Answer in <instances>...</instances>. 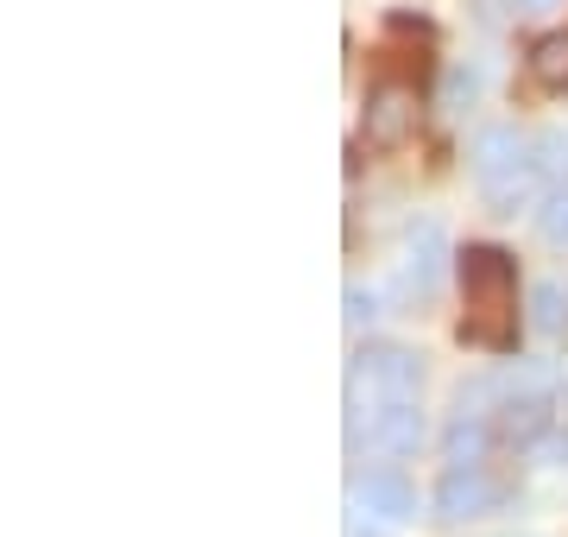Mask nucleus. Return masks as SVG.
<instances>
[{
    "mask_svg": "<svg viewBox=\"0 0 568 537\" xmlns=\"http://www.w3.org/2000/svg\"><path fill=\"white\" fill-rule=\"evenodd\" d=\"M493 436H499V424L487 412H455V424L443 430V462H487Z\"/></svg>",
    "mask_w": 568,
    "mask_h": 537,
    "instance_id": "obj_11",
    "label": "nucleus"
},
{
    "mask_svg": "<svg viewBox=\"0 0 568 537\" xmlns=\"http://www.w3.org/2000/svg\"><path fill=\"white\" fill-rule=\"evenodd\" d=\"M443 266H448L443 222H410V227H405V260H398V297H405V304H424V297H436V285H443Z\"/></svg>",
    "mask_w": 568,
    "mask_h": 537,
    "instance_id": "obj_4",
    "label": "nucleus"
},
{
    "mask_svg": "<svg viewBox=\"0 0 568 537\" xmlns=\"http://www.w3.org/2000/svg\"><path fill=\"white\" fill-rule=\"evenodd\" d=\"M518 13H544V7H556V0H511Z\"/></svg>",
    "mask_w": 568,
    "mask_h": 537,
    "instance_id": "obj_20",
    "label": "nucleus"
},
{
    "mask_svg": "<svg viewBox=\"0 0 568 537\" xmlns=\"http://www.w3.org/2000/svg\"><path fill=\"white\" fill-rule=\"evenodd\" d=\"M474 95H480V70H474V63H455V70L443 77V108H455V114H462Z\"/></svg>",
    "mask_w": 568,
    "mask_h": 537,
    "instance_id": "obj_16",
    "label": "nucleus"
},
{
    "mask_svg": "<svg viewBox=\"0 0 568 537\" xmlns=\"http://www.w3.org/2000/svg\"><path fill=\"white\" fill-rule=\"evenodd\" d=\"M518 159H530V133H518V126H487V133H474V145H467V165H474L480 184L506 178Z\"/></svg>",
    "mask_w": 568,
    "mask_h": 537,
    "instance_id": "obj_9",
    "label": "nucleus"
},
{
    "mask_svg": "<svg viewBox=\"0 0 568 537\" xmlns=\"http://www.w3.org/2000/svg\"><path fill=\"white\" fill-rule=\"evenodd\" d=\"M530 77L544 89H568V32H544L530 44Z\"/></svg>",
    "mask_w": 568,
    "mask_h": 537,
    "instance_id": "obj_12",
    "label": "nucleus"
},
{
    "mask_svg": "<svg viewBox=\"0 0 568 537\" xmlns=\"http://www.w3.org/2000/svg\"><path fill=\"white\" fill-rule=\"evenodd\" d=\"M530 323L544 335H568V285L562 278H544V285L530 291Z\"/></svg>",
    "mask_w": 568,
    "mask_h": 537,
    "instance_id": "obj_13",
    "label": "nucleus"
},
{
    "mask_svg": "<svg viewBox=\"0 0 568 537\" xmlns=\"http://www.w3.org/2000/svg\"><path fill=\"white\" fill-rule=\"evenodd\" d=\"M530 159L544 165L549 190L568 184V133H556V126H549V133H537V140H530Z\"/></svg>",
    "mask_w": 568,
    "mask_h": 537,
    "instance_id": "obj_14",
    "label": "nucleus"
},
{
    "mask_svg": "<svg viewBox=\"0 0 568 537\" xmlns=\"http://www.w3.org/2000/svg\"><path fill=\"white\" fill-rule=\"evenodd\" d=\"M354 506L405 525V518H417V487L405 480V468H366V475H354Z\"/></svg>",
    "mask_w": 568,
    "mask_h": 537,
    "instance_id": "obj_7",
    "label": "nucleus"
},
{
    "mask_svg": "<svg viewBox=\"0 0 568 537\" xmlns=\"http://www.w3.org/2000/svg\"><path fill=\"white\" fill-rule=\"evenodd\" d=\"M342 537H386L373 518H366V506H347V518H342Z\"/></svg>",
    "mask_w": 568,
    "mask_h": 537,
    "instance_id": "obj_18",
    "label": "nucleus"
},
{
    "mask_svg": "<svg viewBox=\"0 0 568 537\" xmlns=\"http://www.w3.org/2000/svg\"><path fill=\"white\" fill-rule=\"evenodd\" d=\"M480 190H487L493 215H518L530 196H549V178H544V165H537V159H518L506 178H493V184H480Z\"/></svg>",
    "mask_w": 568,
    "mask_h": 537,
    "instance_id": "obj_10",
    "label": "nucleus"
},
{
    "mask_svg": "<svg viewBox=\"0 0 568 537\" xmlns=\"http://www.w3.org/2000/svg\"><path fill=\"white\" fill-rule=\"evenodd\" d=\"M462 278V342L480 354H511L518 348V260L506 247L467 241L455 253Z\"/></svg>",
    "mask_w": 568,
    "mask_h": 537,
    "instance_id": "obj_1",
    "label": "nucleus"
},
{
    "mask_svg": "<svg viewBox=\"0 0 568 537\" xmlns=\"http://www.w3.org/2000/svg\"><path fill=\"white\" fill-rule=\"evenodd\" d=\"M511 499V480L493 475L487 462H448L443 480H436V518L443 525H462V518H480L493 506Z\"/></svg>",
    "mask_w": 568,
    "mask_h": 537,
    "instance_id": "obj_3",
    "label": "nucleus"
},
{
    "mask_svg": "<svg viewBox=\"0 0 568 537\" xmlns=\"http://www.w3.org/2000/svg\"><path fill=\"white\" fill-rule=\"evenodd\" d=\"M537 234H544L549 247H568V184H556L537 203Z\"/></svg>",
    "mask_w": 568,
    "mask_h": 537,
    "instance_id": "obj_15",
    "label": "nucleus"
},
{
    "mask_svg": "<svg viewBox=\"0 0 568 537\" xmlns=\"http://www.w3.org/2000/svg\"><path fill=\"white\" fill-rule=\"evenodd\" d=\"M424 393V354L398 348V342H366L347 361V417H366L373 405H398V398Z\"/></svg>",
    "mask_w": 568,
    "mask_h": 537,
    "instance_id": "obj_2",
    "label": "nucleus"
},
{
    "mask_svg": "<svg viewBox=\"0 0 568 537\" xmlns=\"http://www.w3.org/2000/svg\"><path fill=\"white\" fill-rule=\"evenodd\" d=\"M493 424H499V443H511V449H530V443H544L549 430H556V398L544 393H511L499 412H493Z\"/></svg>",
    "mask_w": 568,
    "mask_h": 537,
    "instance_id": "obj_8",
    "label": "nucleus"
},
{
    "mask_svg": "<svg viewBox=\"0 0 568 537\" xmlns=\"http://www.w3.org/2000/svg\"><path fill=\"white\" fill-rule=\"evenodd\" d=\"M366 424V443L386 455H417L424 443V412H417V398H398V405H373L366 417H347V436Z\"/></svg>",
    "mask_w": 568,
    "mask_h": 537,
    "instance_id": "obj_6",
    "label": "nucleus"
},
{
    "mask_svg": "<svg viewBox=\"0 0 568 537\" xmlns=\"http://www.w3.org/2000/svg\"><path fill=\"white\" fill-rule=\"evenodd\" d=\"M347 330H366V323H373V316H379V297H373V291L366 285H347Z\"/></svg>",
    "mask_w": 568,
    "mask_h": 537,
    "instance_id": "obj_17",
    "label": "nucleus"
},
{
    "mask_svg": "<svg viewBox=\"0 0 568 537\" xmlns=\"http://www.w3.org/2000/svg\"><path fill=\"white\" fill-rule=\"evenodd\" d=\"M417 89L410 83H373L366 89V140L373 145H405L417 133Z\"/></svg>",
    "mask_w": 568,
    "mask_h": 537,
    "instance_id": "obj_5",
    "label": "nucleus"
},
{
    "mask_svg": "<svg viewBox=\"0 0 568 537\" xmlns=\"http://www.w3.org/2000/svg\"><path fill=\"white\" fill-rule=\"evenodd\" d=\"M556 449L568 455V386L556 393Z\"/></svg>",
    "mask_w": 568,
    "mask_h": 537,
    "instance_id": "obj_19",
    "label": "nucleus"
}]
</instances>
